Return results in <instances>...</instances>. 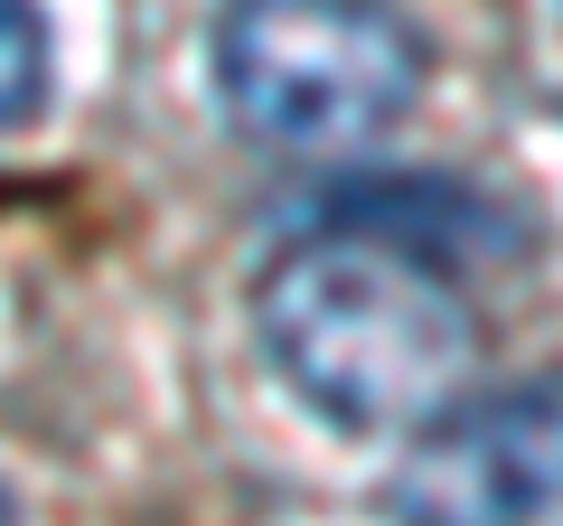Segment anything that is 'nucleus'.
I'll return each mask as SVG.
<instances>
[{
    "label": "nucleus",
    "mask_w": 563,
    "mask_h": 526,
    "mask_svg": "<svg viewBox=\"0 0 563 526\" xmlns=\"http://www.w3.org/2000/svg\"><path fill=\"white\" fill-rule=\"evenodd\" d=\"M479 198L461 188H339L254 273V339L273 376L329 432L395 442L451 405L479 366L470 244H488Z\"/></svg>",
    "instance_id": "obj_1"
},
{
    "label": "nucleus",
    "mask_w": 563,
    "mask_h": 526,
    "mask_svg": "<svg viewBox=\"0 0 563 526\" xmlns=\"http://www.w3.org/2000/svg\"><path fill=\"white\" fill-rule=\"evenodd\" d=\"M217 103L254 151H347L422 103L432 47L395 0H225Z\"/></svg>",
    "instance_id": "obj_2"
},
{
    "label": "nucleus",
    "mask_w": 563,
    "mask_h": 526,
    "mask_svg": "<svg viewBox=\"0 0 563 526\" xmlns=\"http://www.w3.org/2000/svg\"><path fill=\"white\" fill-rule=\"evenodd\" d=\"M563 470L554 376H517L488 395H451L404 432V461L385 480L395 526H544Z\"/></svg>",
    "instance_id": "obj_3"
},
{
    "label": "nucleus",
    "mask_w": 563,
    "mask_h": 526,
    "mask_svg": "<svg viewBox=\"0 0 563 526\" xmlns=\"http://www.w3.org/2000/svg\"><path fill=\"white\" fill-rule=\"evenodd\" d=\"M38 95H47V10L0 0V132L38 113Z\"/></svg>",
    "instance_id": "obj_4"
},
{
    "label": "nucleus",
    "mask_w": 563,
    "mask_h": 526,
    "mask_svg": "<svg viewBox=\"0 0 563 526\" xmlns=\"http://www.w3.org/2000/svg\"><path fill=\"white\" fill-rule=\"evenodd\" d=\"M0 526H20V507H10V489H0Z\"/></svg>",
    "instance_id": "obj_5"
}]
</instances>
